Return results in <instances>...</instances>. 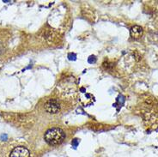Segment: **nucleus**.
Returning a JSON list of instances; mask_svg holds the SVG:
<instances>
[{
  "label": "nucleus",
  "mask_w": 158,
  "mask_h": 157,
  "mask_svg": "<svg viewBox=\"0 0 158 157\" xmlns=\"http://www.w3.org/2000/svg\"><path fill=\"white\" fill-rule=\"evenodd\" d=\"M65 139V132L60 128H52L45 134V140L50 145L61 143Z\"/></svg>",
  "instance_id": "f257e3e1"
},
{
  "label": "nucleus",
  "mask_w": 158,
  "mask_h": 157,
  "mask_svg": "<svg viewBox=\"0 0 158 157\" xmlns=\"http://www.w3.org/2000/svg\"><path fill=\"white\" fill-rule=\"evenodd\" d=\"M30 152L29 150L23 146L16 147L11 153L10 157H29Z\"/></svg>",
  "instance_id": "f03ea898"
},
{
  "label": "nucleus",
  "mask_w": 158,
  "mask_h": 157,
  "mask_svg": "<svg viewBox=\"0 0 158 157\" xmlns=\"http://www.w3.org/2000/svg\"><path fill=\"white\" fill-rule=\"evenodd\" d=\"M45 108L49 113H57L59 111L60 107H59V102L56 100H50L45 105Z\"/></svg>",
  "instance_id": "7ed1b4c3"
},
{
  "label": "nucleus",
  "mask_w": 158,
  "mask_h": 157,
  "mask_svg": "<svg viewBox=\"0 0 158 157\" xmlns=\"http://www.w3.org/2000/svg\"><path fill=\"white\" fill-rule=\"evenodd\" d=\"M131 36L134 38V39H138L143 35V29L140 26H134L131 29Z\"/></svg>",
  "instance_id": "20e7f679"
},
{
  "label": "nucleus",
  "mask_w": 158,
  "mask_h": 157,
  "mask_svg": "<svg viewBox=\"0 0 158 157\" xmlns=\"http://www.w3.org/2000/svg\"><path fill=\"white\" fill-rule=\"evenodd\" d=\"M79 143V141L78 139H73L72 140V143H71V144H72L73 148H77V145Z\"/></svg>",
  "instance_id": "39448f33"
},
{
  "label": "nucleus",
  "mask_w": 158,
  "mask_h": 157,
  "mask_svg": "<svg viewBox=\"0 0 158 157\" xmlns=\"http://www.w3.org/2000/svg\"><path fill=\"white\" fill-rule=\"evenodd\" d=\"M68 58H69V59H70V60H76L77 56H76L75 53H69V55H68Z\"/></svg>",
  "instance_id": "423d86ee"
},
{
  "label": "nucleus",
  "mask_w": 158,
  "mask_h": 157,
  "mask_svg": "<svg viewBox=\"0 0 158 157\" xmlns=\"http://www.w3.org/2000/svg\"><path fill=\"white\" fill-rule=\"evenodd\" d=\"M88 61H89V63L92 64V63H95V62L96 61V57H95V56H90V57L89 58Z\"/></svg>",
  "instance_id": "0eeeda50"
},
{
  "label": "nucleus",
  "mask_w": 158,
  "mask_h": 157,
  "mask_svg": "<svg viewBox=\"0 0 158 157\" xmlns=\"http://www.w3.org/2000/svg\"><path fill=\"white\" fill-rule=\"evenodd\" d=\"M7 138H8V137H7V135H2L1 136V140H3V141H6Z\"/></svg>",
  "instance_id": "6e6552de"
}]
</instances>
